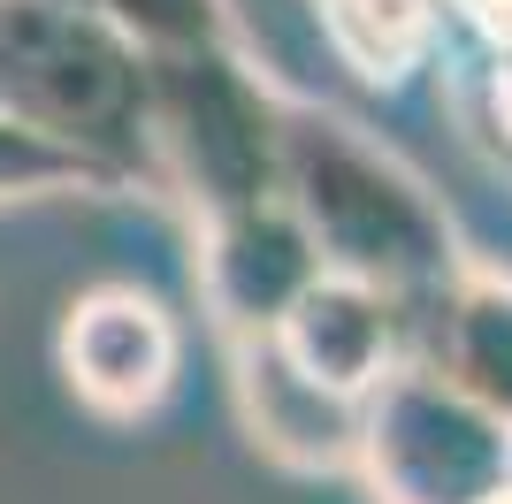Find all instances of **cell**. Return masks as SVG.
I'll return each mask as SVG.
<instances>
[{"mask_svg": "<svg viewBox=\"0 0 512 504\" xmlns=\"http://www.w3.org/2000/svg\"><path fill=\"white\" fill-rule=\"evenodd\" d=\"M283 199L306 222L321 268L360 275L398 306L436 298L459 275L451 214L436 207V191L329 107H283Z\"/></svg>", "mask_w": 512, "mask_h": 504, "instance_id": "6da1fadb", "label": "cell"}, {"mask_svg": "<svg viewBox=\"0 0 512 504\" xmlns=\"http://www.w3.org/2000/svg\"><path fill=\"white\" fill-rule=\"evenodd\" d=\"M0 107L39 138L100 161L115 184H153L146 46L69 0H0Z\"/></svg>", "mask_w": 512, "mask_h": 504, "instance_id": "7a4b0ae2", "label": "cell"}, {"mask_svg": "<svg viewBox=\"0 0 512 504\" xmlns=\"http://www.w3.org/2000/svg\"><path fill=\"white\" fill-rule=\"evenodd\" d=\"M283 107L291 100L237 54V39L146 46L153 184H169L192 214L283 191Z\"/></svg>", "mask_w": 512, "mask_h": 504, "instance_id": "3957f363", "label": "cell"}, {"mask_svg": "<svg viewBox=\"0 0 512 504\" xmlns=\"http://www.w3.org/2000/svg\"><path fill=\"white\" fill-rule=\"evenodd\" d=\"M352 466L375 504H490L512 482V428L428 359H398L360 398Z\"/></svg>", "mask_w": 512, "mask_h": 504, "instance_id": "277c9868", "label": "cell"}, {"mask_svg": "<svg viewBox=\"0 0 512 504\" xmlns=\"http://www.w3.org/2000/svg\"><path fill=\"white\" fill-rule=\"evenodd\" d=\"M176 321L161 298L138 283H100V291L69 298L62 329H54V367H62L69 398L100 420H146L176 390Z\"/></svg>", "mask_w": 512, "mask_h": 504, "instance_id": "5b68a950", "label": "cell"}, {"mask_svg": "<svg viewBox=\"0 0 512 504\" xmlns=\"http://www.w3.org/2000/svg\"><path fill=\"white\" fill-rule=\"evenodd\" d=\"M314 275H321V252L283 191L199 214V298H207L214 329L230 344L237 336H268Z\"/></svg>", "mask_w": 512, "mask_h": 504, "instance_id": "8992f818", "label": "cell"}, {"mask_svg": "<svg viewBox=\"0 0 512 504\" xmlns=\"http://www.w3.org/2000/svg\"><path fill=\"white\" fill-rule=\"evenodd\" d=\"M230 382L245 436L291 474H344L360 451V398L314 382L276 336H237L230 344Z\"/></svg>", "mask_w": 512, "mask_h": 504, "instance_id": "52a82bcc", "label": "cell"}, {"mask_svg": "<svg viewBox=\"0 0 512 504\" xmlns=\"http://www.w3.org/2000/svg\"><path fill=\"white\" fill-rule=\"evenodd\" d=\"M398 314H406V306H398L390 291H375V283H360V275L321 268L268 336H276L314 382H329V390H344V398H367L375 375L406 359Z\"/></svg>", "mask_w": 512, "mask_h": 504, "instance_id": "ba28073f", "label": "cell"}, {"mask_svg": "<svg viewBox=\"0 0 512 504\" xmlns=\"http://www.w3.org/2000/svg\"><path fill=\"white\" fill-rule=\"evenodd\" d=\"M428 367L512 428V275L459 268L428 298Z\"/></svg>", "mask_w": 512, "mask_h": 504, "instance_id": "9c48e42d", "label": "cell"}, {"mask_svg": "<svg viewBox=\"0 0 512 504\" xmlns=\"http://www.w3.org/2000/svg\"><path fill=\"white\" fill-rule=\"evenodd\" d=\"M436 8L444 0H314V23L360 84L398 92L436 54Z\"/></svg>", "mask_w": 512, "mask_h": 504, "instance_id": "30bf717a", "label": "cell"}, {"mask_svg": "<svg viewBox=\"0 0 512 504\" xmlns=\"http://www.w3.org/2000/svg\"><path fill=\"white\" fill-rule=\"evenodd\" d=\"M69 191H123V184H115L100 161L39 138L31 123H16V115L0 107V207H8V199H69Z\"/></svg>", "mask_w": 512, "mask_h": 504, "instance_id": "8fae6325", "label": "cell"}, {"mask_svg": "<svg viewBox=\"0 0 512 504\" xmlns=\"http://www.w3.org/2000/svg\"><path fill=\"white\" fill-rule=\"evenodd\" d=\"M92 16L123 23L138 46H199V39H230V0H69Z\"/></svg>", "mask_w": 512, "mask_h": 504, "instance_id": "7c38bea8", "label": "cell"}, {"mask_svg": "<svg viewBox=\"0 0 512 504\" xmlns=\"http://www.w3.org/2000/svg\"><path fill=\"white\" fill-rule=\"evenodd\" d=\"M451 8H459V16H467L490 46H505V39H512V0H451Z\"/></svg>", "mask_w": 512, "mask_h": 504, "instance_id": "4fadbf2b", "label": "cell"}, {"mask_svg": "<svg viewBox=\"0 0 512 504\" xmlns=\"http://www.w3.org/2000/svg\"><path fill=\"white\" fill-rule=\"evenodd\" d=\"M490 115H497V130L512 138V39L497 46V62H490Z\"/></svg>", "mask_w": 512, "mask_h": 504, "instance_id": "5bb4252c", "label": "cell"}, {"mask_svg": "<svg viewBox=\"0 0 512 504\" xmlns=\"http://www.w3.org/2000/svg\"><path fill=\"white\" fill-rule=\"evenodd\" d=\"M490 504H512V482H505V489H497V497H490Z\"/></svg>", "mask_w": 512, "mask_h": 504, "instance_id": "9a60e30c", "label": "cell"}]
</instances>
